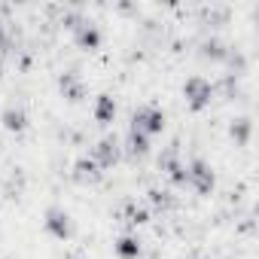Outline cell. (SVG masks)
Returning <instances> with one entry per match:
<instances>
[{"instance_id":"8992f818","label":"cell","mask_w":259,"mask_h":259,"mask_svg":"<svg viewBox=\"0 0 259 259\" xmlns=\"http://www.w3.org/2000/svg\"><path fill=\"white\" fill-rule=\"evenodd\" d=\"M7 125H10V128H19V125H22V113H13V110H10V113H7Z\"/></svg>"},{"instance_id":"6da1fadb","label":"cell","mask_w":259,"mask_h":259,"mask_svg":"<svg viewBox=\"0 0 259 259\" xmlns=\"http://www.w3.org/2000/svg\"><path fill=\"white\" fill-rule=\"evenodd\" d=\"M141 128H147V132H159V128H162V116L156 110H141L135 116V132H141Z\"/></svg>"},{"instance_id":"5b68a950","label":"cell","mask_w":259,"mask_h":259,"mask_svg":"<svg viewBox=\"0 0 259 259\" xmlns=\"http://www.w3.org/2000/svg\"><path fill=\"white\" fill-rule=\"evenodd\" d=\"M119 253H125V256H135V253H138L135 241H128V238H125V241H119Z\"/></svg>"},{"instance_id":"277c9868","label":"cell","mask_w":259,"mask_h":259,"mask_svg":"<svg viewBox=\"0 0 259 259\" xmlns=\"http://www.w3.org/2000/svg\"><path fill=\"white\" fill-rule=\"evenodd\" d=\"M79 40H82L85 46H95V43H98V34H95V28H89V25H85V28L79 31Z\"/></svg>"},{"instance_id":"3957f363","label":"cell","mask_w":259,"mask_h":259,"mask_svg":"<svg viewBox=\"0 0 259 259\" xmlns=\"http://www.w3.org/2000/svg\"><path fill=\"white\" fill-rule=\"evenodd\" d=\"M49 226H52V232H55V235H61V238L67 235V217H64V213L52 210V213H49Z\"/></svg>"},{"instance_id":"7a4b0ae2","label":"cell","mask_w":259,"mask_h":259,"mask_svg":"<svg viewBox=\"0 0 259 259\" xmlns=\"http://www.w3.org/2000/svg\"><path fill=\"white\" fill-rule=\"evenodd\" d=\"M186 95L192 98V104H204V101L210 98V89H207L201 79H192V82L186 85Z\"/></svg>"},{"instance_id":"52a82bcc","label":"cell","mask_w":259,"mask_h":259,"mask_svg":"<svg viewBox=\"0 0 259 259\" xmlns=\"http://www.w3.org/2000/svg\"><path fill=\"white\" fill-rule=\"evenodd\" d=\"M110 110H113V104H110V101L104 98V101H101V107H98V113H101V119H107V116H110Z\"/></svg>"}]
</instances>
